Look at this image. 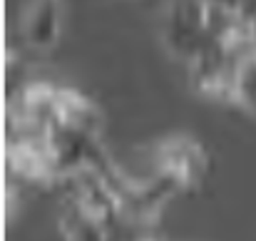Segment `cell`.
Returning a JSON list of instances; mask_svg holds the SVG:
<instances>
[{
  "label": "cell",
  "instance_id": "cell-1",
  "mask_svg": "<svg viewBox=\"0 0 256 241\" xmlns=\"http://www.w3.org/2000/svg\"><path fill=\"white\" fill-rule=\"evenodd\" d=\"M152 172L164 176L172 186L182 192L196 189L209 169V154L206 150L186 134H174L162 142H157L150 150V164Z\"/></svg>",
  "mask_w": 256,
  "mask_h": 241
},
{
  "label": "cell",
  "instance_id": "cell-2",
  "mask_svg": "<svg viewBox=\"0 0 256 241\" xmlns=\"http://www.w3.org/2000/svg\"><path fill=\"white\" fill-rule=\"evenodd\" d=\"M164 45L189 62L212 40V8L206 0H172L164 12Z\"/></svg>",
  "mask_w": 256,
  "mask_h": 241
},
{
  "label": "cell",
  "instance_id": "cell-3",
  "mask_svg": "<svg viewBox=\"0 0 256 241\" xmlns=\"http://www.w3.org/2000/svg\"><path fill=\"white\" fill-rule=\"evenodd\" d=\"M58 124L82 134L90 140H100L102 134V114L94 107L92 100H87L82 92L60 87V102H58Z\"/></svg>",
  "mask_w": 256,
  "mask_h": 241
},
{
  "label": "cell",
  "instance_id": "cell-4",
  "mask_svg": "<svg viewBox=\"0 0 256 241\" xmlns=\"http://www.w3.org/2000/svg\"><path fill=\"white\" fill-rule=\"evenodd\" d=\"M60 35V0H30L22 15V40L35 50H48Z\"/></svg>",
  "mask_w": 256,
  "mask_h": 241
},
{
  "label": "cell",
  "instance_id": "cell-5",
  "mask_svg": "<svg viewBox=\"0 0 256 241\" xmlns=\"http://www.w3.org/2000/svg\"><path fill=\"white\" fill-rule=\"evenodd\" d=\"M58 229L65 241H110V236H112L72 196H60Z\"/></svg>",
  "mask_w": 256,
  "mask_h": 241
},
{
  "label": "cell",
  "instance_id": "cell-6",
  "mask_svg": "<svg viewBox=\"0 0 256 241\" xmlns=\"http://www.w3.org/2000/svg\"><path fill=\"white\" fill-rule=\"evenodd\" d=\"M244 110H249L252 114H256V50L244 58V62L239 65L236 72V102Z\"/></svg>",
  "mask_w": 256,
  "mask_h": 241
},
{
  "label": "cell",
  "instance_id": "cell-7",
  "mask_svg": "<svg viewBox=\"0 0 256 241\" xmlns=\"http://www.w3.org/2000/svg\"><path fill=\"white\" fill-rule=\"evenodd\" d=\"M209 2H214V5H219V8H226V10L236 12V10H239V5H242L244 0H209Z\"/></svg>",
  "mask_w": 256,
  "mask_h": 241
}]
</instances>
